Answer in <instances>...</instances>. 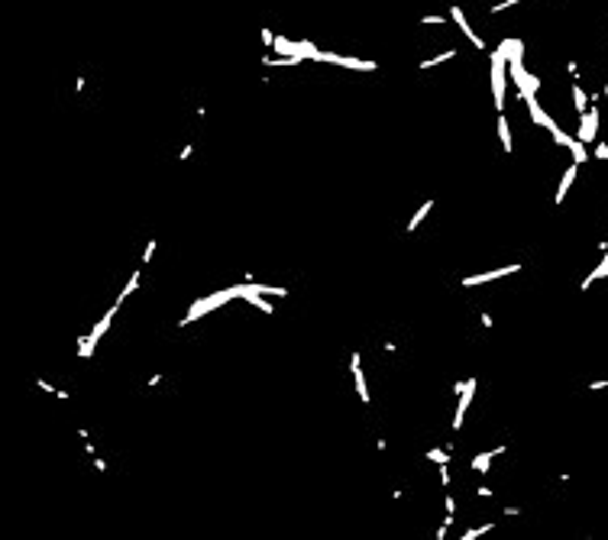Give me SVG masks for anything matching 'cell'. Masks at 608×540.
Listing matches in <instances>:
<instances>
[{"label":"cell","mask_w":608,"mask_h":540,"mask_svg":"<svg viewBox=\"0 0 608 540\" xmlns=\"http://www.w3.org/2000/svg\"><path fill=\"white\" fill-rule=\"evenodd\" d=\"M572 104H576V110H579V117H583V113L589 110V94H586V91H583V87H579V84H576V87H572Z\"/></svg>","instance_id":"15"},{"label":"cell","mask_w":608,"mask_h":540,"mask_svg":"<svg viewBox=\"0 0 608 540\" xmlns=\"http://www.w3.org/2000/svg\"><path fill=\"white\" fill-rule=\"evenodd\" d=\"M472 395H475V378H466V388H463V398H460V404H456V418H453V430H460L463 427V414L469 411V401H472Z\"/></svg>","instance_id":"6"},{"label":"cell","mask_w":608,"mask_h":540,"mask_svg":"<svg viewBox=\"0 0 608 540\" xmlns=\"http://www.w3.org/2000/svg\"><path fill=\"white\" fill-rule=\"evenodd\" d=\"M492 527H495V524H492V521H489V524H479V527H469V530H463V540H479V537H486V534H492Z\"/></svg>","instance_id":"14"},{"label":"cell","mask_w":608,"mask_h":540,"mask_svg":"<svg viewBox=\"0 0 608 540\" xmlns=\"http://www.w3.org/2000/svg\"><path fill=\"white\" fill-rule=\"evenodd\" d=\"M498 453H505V447H495V450H489V453H479V456L472 459V469H475V472H486L489 463H492V459H495Z\"/></svg>","instance_id":"11"},{"label":"cell","mask_w":608,"mask_h":540,"mask_svg":"<svg viewBox=\"0 0 608 540\" xmlns=\"http://www.w3.org/2000/svg\"><path fill=\"white\" fill-rule=\"evenodd\" d=\"M505 49H498L495 52V55H492V87H495V107L501 110V107H505V72H501V68H505Z\"/></svg>","instance_id":"3"},{"label":"cell","mask_w":608,"mask_h":540,"mask_svg":"<svg viewBox=\"0 0 608 540\" xmlns=\"http://www.w3.org/2000/svg\"><path fill=\"white\" fill-rule=\"evenodd\" d=\"M117 307H120V304H113V307H110V311H107V314H104V317H101V321H98V327H94V330H91V336H84V340H81V343H78V356H81V359H87V356H94V343H98V340H101V336H104V333H107V327H110V321H113V317H117Z\"/></svg>","instance_id":"2"},{"label":"cell","mask_w":608,"mask_h":540,"mask_svg":"<svg viewBox=\"0 0 608 540\" xmlns=\"http://www.w3.org/2000/svg\"><path fill=\"white\" fill-rule=\"evenodd\" d=\"M450 13H453V20H456V26H460V29L466 33V36H469V42H472V46H475V49H482V46H486V42H482V39H479V36H475V33H472V26H469V23H466V16H463V10H460V7H453V10H450Z\"/></svg>","instance_id":"9"},{"label":"cell","mask_w":608,"mask_h":540,"mask_svg":"<svg viewBox=\"0 0 608 540\" xmlns=\"http://www.w3.org/2000/svg\"><path fill=\"white\" fill-rule=\"evenodd\" d=\"M498 139H501V149L511 152L515 143H511V126H508V117H498Z\"/></svg>","instance_id":"12"},{"label":"cell","mask_w":608,"mask_h":540,"mask_svg":"<svg viewBox=\"0 0 608 540\" xmlns=\"http://www.w3.org/2000/svg\"><path fill=\"white\" fill-rule=\"evenodd\" d=\"M595 133H598V107H592V110H586L583 113V126H579V139L589 146L595 139Z\"/></svg>","instance_id":"7"},{"label":"cell","mask_w":608,"mask_h":540,"mask_svg":"<svg viewBox=\"0 0 608 540\" xmlns=\"http://www.w3.org/2000/svg\"><path fill=\"white\" fill-rule=\"evenodd\" d=\"M152 252H155V240H149L146 252H143V265H146V262H152Z\"/></svg>","instance_id":"20"},{"label":"cell","mask_w":608,"mask_h":540,"mask_svg":"<svg viewBox=\"0 0 608 540\" xmlns=\"http://www.w3.org/2000/svg\"><path fill=\"white\" fill-rule=\"evenodd\" d=\"M440 482H443V489H450V469H446V463L440 466Z\"/></svg>","instance_id":"19"},{"label":"cell","mask_w":608,"mask_h":540,"mask_svg":"<svg viewBox=\"0 0 608 540\" xmlns=\"http://www.w3.org/2000/svg\"><path fill=\"white\" fill-rule=\"evenodd\" d=\"M230 298H236V291H233V288H223V291H217V295H207V298L195 301V307H191V311L184 314V321H181V324H195L201 314L214 311V307H220V304H223V301H230Z\"/></svg>","instance_id":"1"},{"label":"cell","mask_w":608,"mask_h":540,"mask_svg":"<svg viewBox=\"0 0 608 540\" xmlns=\"http://www.w3.org/2000/svg\"><path fill=\"white\" fill-rule=\"evenodd\" d=\"M595 158H608V146H595Z\"/></svg>","instance_id":"21"},{"label":"cell","mask_w":608,"mask_h":540,"mask_svg":"<svg viewBox=\"0 0 608 540\" xmlns=\"http://www.w3.org/2000/svg\"><path fill=\"white\" fill-rule=\"evenodd\" d=\"M427 459H430V463H437V466H443L446 463V453H443V450H427Z\"/></svg>","instance_id":"17"},{"label":"cell","mask_w":608,"mask_h":540,"mask_svg":"<svg viewBox=\"0 0 608 540\" xmlns=\"http://www.w3.org/2000/svg\"><path fill=\"white\" fill-rule=\"evenodd\" d=\"M443 508H446V515H456V498H453V495H446V498H443Z\"/></svg>","instance_id":"18"},{"label":"cell","mask_w":608,"mask_h":540,"mask_svg":"<svg viewBox=\"0 0 608 540\" xmlns=\"http://www.w3.org/2000/svg\"><path fill=\"white\" fill-rule=\"evenodd\" d=\"M521 269V265H501V269H492V272H482V275H469V278H463V285L466 288H472V285H482V281H495V278H505V275H515V272Z\"/></svg>","instance_id":"4"},{"label":"cell","mask_w":608,"mask_h":540,"mask_svg":"<svg viewBox=\"0 0 608 540\" xmlns=\"http://www.w3.org/2000/svg\"><path fill=\"white\" fill-rule=\"evenodd\" d=\"M524 101H527V110H531V120L537 123V126H543V130H550V133H557L560 126L553 123L550 117H547V110H540V104H537V97L534 94H521Z\"/></svg>","instance_id":"5"},{"label":"cell","mask_w":608,"mask_h":540,"mask_svg":"<svg viewBox=\"0 0 608 540\" xmlns=\"http://www.w3.org/2000/svg\"><path fill=\"white\" fill-rule=\"evenodd\" d=\"M430 210H434V201H427V204H421V207H418V214H414V217H411V224H408V233H414V230L421 227V220H424Z\"/></svg>","instance_id":"13"},{"label":"cell","mask_w":608,"mask_h":540,"mask_svg":"<svg viewBox=\"0 0 608 540\" xmlns=\"http://www.w3.org/2000/svg\"><path fill=\"white\" fill-rule=\"evenodd\" d=\"M349 369H353V382H356L359 401L369 404V388H366V378H363V362H359V353H353V362H349Z\"/></svg>","instance_id":"8"},{"label":"cell","mask_w":608,"mask_h":540,"mask_svg":"<svg viewBox=\"0 0 608 540\" xmlns=\"http://www.w3.org/2000/svg\"><path fill=\"white\" fill-rule=\"evenodd\" d=\"M139 275H143V272H139V269L133 272V275H130L126 288H123V291H120V298H117V304H123V301H126V298H130V295H133V291H136V285H139Z\"/></svg>","instance_id":"16"},{"label":"cell","mask_w":608,"mask_h":540,"mask_svg":"<svg viewBox=\"0 0 608 540\" xmlns=\"http://www.w3.org/2000/svg\"><path fill=\"white\" fill-rule=\"evenodd\" d=\"M576 165H579V162H572V165L566 168V175H563V181H560V188H557V198H553V201H557V204H563V201H566V191H569V184L576 181Z\"/></svg>","instance_id":"10"}]
</instances>
